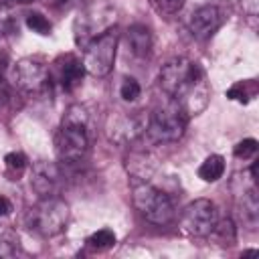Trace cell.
<instances>
[{
    "label": "cell",
    "instance_id": "cell-1",
    "mask_svg": "<svg viewBox=\"0 0 259 259\" xmlns=\"http://www.w3.org/2000/svg\"><path fill=\"white\" fill-rule=\"evenodd\" d=\"M160 87L166 95L172 97L174 103L182 107L188 117L198 115L210 97L204 71L198 63L184 57L172 59L160 69Z\"/></svg>",
    "mask_w": 259,
    "mask_h": 259
},
{
    "label": "cell",
    "instance_id": "cell-2",
    "mask_svg": "<svg viewBox=\"0 0 259 259\" xmlns=\"http://www.w3.org/2000/svg\"><path fill=\"white\" fill-rule=\"evenodd\" d=\"M91 146V113L85 105H71L55 134V152L61 164H79Z\"/></svg>",
    "mask_w": 259,
    "mask_h": 259
},
{
    "label": "cell",
    "instance_id": "cell-3",
    "mask_svg": "<svg viewBox=\"0 0 259 259\" xmlns=\"http://www.w3.org/2000/svg\"><path fill=\"white\" fill-rule=\"evenodd\" d=\"M115 24V8L107 0H85L73 20L75 45L85 49L93 38L107 32Z\"/></svg>",
    "mask_w": 259,
    "mask_h": 259
},
{
    "label": "cell",
    "instance_id": "cell-4",
    "mask_svg": "<svg viewBox=\"0 0 259 259\" xmlns=\"http://www.w3.org/2000/svg\"><path fill=\"white\" fill-rule=\"evenodd\" d=\"M26 227L38 237L59 235L69 221V204L59 196H40L36 204L26 210Z\"/></svg>",
    "mask_w": 259,
    "mask_h": 259
},
{
    "label": "cell",
    "instance_id": "cell-5",
    "mask_svg": "<svg viewBox=\"0 0 259 259\" xmlns=\"http://www.w3.org/2000/svg\"><path fill=\"white\" fill-rule=\"evenodd\" d=\"M132 198H134V206L140 210V214L154 223V225H168L174 221V204L170 200V196L156 188L154 184L146 182V180H136L134 188H132Z\"/></svg>",
    "mask_w": 259,
    "mask_h": 259
},
{
    "label": "cell",
    "instance_id": "cell-6",
    "mask_svg": "<svg viewBox=\"0 0 259 259\" xmlns=\"http://www.w3.org/2000/svg\"><path fill=\"white\" fill-rule=\"evenodd\" d=\"M188 123V115L182 111L178 103H168L160 109H156L152 115H148V125L146 134L150 142L154 144H166V142H176L184 136Z\"/></svg>",
    "mask_w": 259,
    "mask_h": 259
},
{
    "label": "cell",
    "instance_id": "cell-7",
    "mask_svg": "<svg viewBox=\"0 0 259 259\" xmlns=\"http://www.w3.org/2000/svg\"><path fill=\"white\" fill-rule=\"evenodd\" d=\"M117 42H119V32L109 28L107 32L99 34L93 38L85 49H83V67L89 75L93 77H105L111 73L113 63H115V53H117Z\"/></svg>",
    "mask_w": 259,
    "mask_h": 259
},
{
    "label": "cell",
    "instance_id": "cell-8",
    "mask_svg": "<svg viewBox=\"0 0 259 259\" xmlns=\"http://www.w3.org/2000/svg\"><path fill=\"white\" fill-rule=\"evenodd\" d=\"M12 81L20 91L26 93H47L53 89V79H51V69L32 57H24L14 63L12 67Z\"/></svg>",
    "mask_w": 259,
    "mask_h": 259
},
{
    "label": "cell",
    "instance_id": "cell-9",
    "mask_svg": "<svg viewBox=\"0 0 259 259\" xmlns=\"http://www.w3.org/2000/svg\"><path fill=\"white\" fill-rule=\"evenodd\" d=\"M217 221V206L208 198H196L188 202L180 214V227L190 237H208Z\"/></svg>",
    "mask_w": 259,
    "mask_h": 259
},
{
    "label": "cell",
    "instance_id": "cell-10",
    "mask_svg": "<svg viewBox=\"0 0 259 259\" xmlns=\"http://www.w3.org/2000/svg\"><path fill=\"white\" fill-rule=\"evenodd\" d=\"M146 125H148V113L144 111L119 113L109 117L107 134L109 140H113L115 144H130L146 134Z\"/></svg>",
    "mask_w": 259,
    "mask_h": 259
},
{
    "label": "cell",
    "instance_id": "cell-11",
    "mask_svg": "<svg viewBox=\"0 0 259 259\" xmlns=\"http://www.w3.org/2000/svg\"><path fill=\"white\" fill-rule=\"evenodd\" d=\"M65 182V172L57 162L40 160L32 166L30 186L38 196H57Z\"/></svg>",
    "mask_w": 259,
    "mask_h": 259
},
{
    "label": "cell",
    "instance_id": "cell-12",
    "mask_svg": "<svg viewBox=\"0 0 259 259\" xmlns=\"http://www.w3.org/2000/svg\"><path fill=\"white\" fill-rule=\"evenodd\" d=\"M85 73L87 71H85L81 59H77L75 55H63L53 63L51 79H53V83H59V87L63 91L71 93L83 83Z\"/></svg>",
    "mask_w": 259,
    "mask_h": 259
},
{
    "label": "cell",
    "instance_id": "cell-13",
    "mask_svg": "<svg viewBox=\"0 0 259 259\" xmlns=\"http://www.w3.org/2000/svg\"><path fill=\"white\" fill-rule=\"evenodd\" d=\"M223 22H225V12L219 6H214V4H204V6L196 8L190 14L188 28H190L194 38L204 40V38L212 36L221 28Z\"/></svg>",
    "mask_w": 259,
    "mask_h": 259
},
{
    "label": "cell",
    "instance_id": "cell-14",
    "mask_svg": "<svg viewBox=\"0 0 259 259\" xmlns=\"http://www.w3.org/2000/svg\"><path fill=\"white\" fill-rule=\"evenodd\" d=\"M125 40H127V51L136 57V59H146L152 53V32L146 24H132L125 32Z\"/></svg>",
    "mask_w": 259,
    "mask_h": 259
},
{
    "label": "cell",
    "instance_id": "cell-15",
    "mask_svg": "<svg viewBox=\"0 0 259 259\" xmlns=\"http://www.w3.org/2000/svg\"><path fill=\"white\" fill-rule=\"evenodd\" d=\"M239 217H241V221H243L245 227H249V229H255L257 227V221H259V200H257V188H255V184L241 194V200H239Z\"/></svg>",
    "mask_w": 259,
    "mask_h": 259
},
{
    "label": "cell",
    "instance_id": "cell-16",
    "mask_svg": "<svg viewBox=\"0 0 259 259\" xmlns=\"http://www.w3.org/2000/svg\"><path fill=\"white\" fill-rule=\"evenodd\" d=\"M225 172V158L219 154H210L204 158V162L198 166V178L204 182H217Z\"/></svg>",
    "mask_w": 259,
    "mask_h": 259
},
{
    "label": "cell",
    "instance_id": "cell-17",
    "mask_svg": "<svg viewBox=\"0 0 259 259\" xmlns=\"http://www.w3.org/2000/svg\"><path fill=\"white\" fill-rule=\"evenodd\" d=\"M20 253L18 233L10 225H0V257H14Z\"/></svg>",
    "mask_w": 259,
    "mask_h": 259
},
{
    "label": "cell",
    "instance_id": "cell-18",
    "mask_svg": "<svg viewBox=\"0 0 259 259\" xmlns=\"http://www.w3.org/2000/svg\"><path fill=\"white\" fill-rule=\"evenodd\" d=\"M0 34L2 36L18 34V16L10 2H4L0 6Z\"/></svg>",
    "mask_w": 259,
    "mask_h": 259
},
{
    "label": "cell",
    "instance_id": "cell-19",
    "mask_svg": "<svg viewBox=\"0 0 259 259\" xmlns=\"http://www.w3.org/2000/svg\"><path fill=\"white\" fill-rule=\"evenodd\" d=\"M210 235H212L214 241L221 243V245H233L235 239H237V229H235L233 219L217 221L214 227H212V231H210ZM210 235H208V237H210Z\"/></svg>",
    "mask_w": 259,
    "mask_h": 259
},
{
    "label": "cell",
    "instance_id": "cell-20",
    "mask_svg": "<svg viewBox=\"0 0 259 259\" xmlns=\"http://www.w3.org/2000/svg\"><path fill=\"white\" fill-rule=\"evenodd\" d=\"M87 245L95 251H107L115 245V233L111 229H99L87 239Z\"/></svg>",
    "mask_w": 259,
    "mask_h": 259
},
{
    "label": "cell",
    "instance_id": "cell-21",
    "mask_svg": "<svg viewBox=\"0 0 259 259\" xmlns=\"http://www.w3.org/2000/svg\"><path fill=\"white\" fill-rule=\"evenodd\" d=\"M255 91H257V87H255L253 81H239V83H235L227 91V97L229 99H235L239 103H249V99L255 95Z\"/></svg>",
    "mask_w": 259,
    "mask_h": 259
},
{
    "label": "cell",
    "instance_id": "cell-22",
    "mask_svg": "<svg viewBox=\"0 0 259 259\" xmlns=\"http://www.w3.org/2000/svg\"><path fill=\"white\" fill-rule=\"evenodd\" d=\"M4 166H6V172L12 176L10 180H18V176L26 168V156L22 152H8L4 156Z\"/></svg>",
    "mask_w": 259,
    "mask_h": 259
},
{
    "label": "cell",
    "instance_id": "cell-23",
    "mask_svg": "<svg viewBox=\"0 0 259 259\" xmlns=\"http://www.w3.org/2000/svg\"><path fill=\"white\" fill-rule=\"evenodd\" d=\"M26 26L36 34H49L51 32V22L40 12H28L26 14Z\"/></svg>",
    "mask_w": 259,
    "mask_h": 259
},
{
    "label": "cell",
    "instance_id": "cell-24",
    "mask_svg": "<svg viewBox=\"0 0 259 259\" xmlns=\"http://www.w3.org/2000/svg\"><path fill=\"white\" fill-rule=\"evenodd\" d=\"M140 93H142L140 83L134 77H123V81L119 85V97L123 101H136L140 97Z\"/></svg>",
    "mask_w": 259,
    "mask_h": 259
},
{
    "label": "cell",
    "instance_id": "cell-25",
    "mask_svg": "<svg viewBox=\"0 0 259 259\" xmlns=\"http://www.w3.org/2000/svg\"><path fill=\"white\" fill-rule=\"evenodd\" d=\"M255 152H257V140H253V138H245L239 144H235V148H233V154L237 158H243V160L253 158Z\"/></svg>",
    "mask_w": 259,
    "mask_h": 259
},
{
    "label": "cell",
    "instance_id": "cell-26",
    "mask_svg": "<svg viewBox=\"0 0 259 259\" xmlns=\"http://www.w3.org/2000/svg\"><path fill=\"white\" fill-rule=\"evenodd\" d=\"M184 2L186 0H158V8L168 12V14H174L184 6Z\"/></svg>",
    "mask_w": 259,
    "mask_h": 259
},
{
    "label": "cell",
    "instance_id": "cell-27",
    "mask_svg": "<svg viewBox=\"0 0 259 259\" xmlns=\"http://www.w3.org/2000/svg\"><path fill=\"white\" fill-rule=\"evenodd\" d=\"M10 97H12V93H10V85L4 81L2 71H0V109L6 107V103L10 101Z\"/></svg>",
    "mask_w": 259,
    "mask_h": 259
},
{
    "label": "cell",
    "instance_id": "cell-28",
    "mask_svg": "<svg viewBox=\"0 0 259 259\" xmlns=\"http://www.w3.org/2000/svg\"><path fill=\"white\" fill-rule=\"evenodd\" d=\"M241 8L249 16H255L259 12V0H241Z\"/></svg>",
    "mask_w": 259,
    "mask_h": 259
},
{
    "label": "cell",
    "instance_id": "cell-29",
    "mask_svg": "<svg viewBox=\"0 0 259 259\" xmlns=\"http://www.w3.org/2000/svg\"><path fill=\"white\" fill-rule=\"evenodd\" d=\"M10 210H12V202H10L4 194H0V217L10 214Z\"/></svg>",
    "mask_w": 259,
    "mask_h": 259
},
{
    "label": "cell",
    "instance_id": "cell-30",
    "mask_svg": "<svg viewBox=\"0 0 259 259\" xmlns=\"http://www.w3.org/2000/svg\"><path fill=\"white\" fill-rule=\"evenodd\" d=\"M85 0H57V6L61 8H71V6H81Z\"/></svg>",
    "mask_w": 259,
    "mask_h": 259
},
{
    "label": "cell",
    "instance_id": "cell-31",
    "mask_svg": "<svg viewBox=\"0 0 259 259\" xmlns=\"http://www.w3.org/2000/svg\"><path fill=\"white\" fill-rule=\"evenodd\" d=\"M14 2H20V4H30V2H38V0H14Z\"/></svg>",
    "mask_w": 259,
    "mask_h": 259
}]
</instances>
